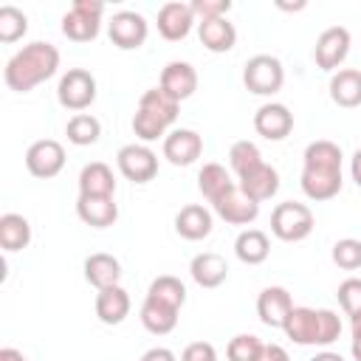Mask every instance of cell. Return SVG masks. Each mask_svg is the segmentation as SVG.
I'll return each instance as SVG.
<instances>
[{"instance_id":"obj_1","label":"cell","mask_w":361,"mask_h":361,"mask_svg":"<svg viewBox=\"0 0 361 361\" xmlns=\"http://www.w3.org/2000/svg\"><path fill=\"white\" fill-rule=\"evenodd\" d=\"M341 147L336 141L319 138L305 147L302 155V192L310 200H333L341 192Z\"/></svg>"},{"instance_id":"obj_2","label":"cell","mask_w":361,"mask_h":361,"mask_svg":"<svg viewBox=\"0 0 361 361\" xmlns=\"http://www.w3.org/2000/svg\"><path fill=\"white\" fill-rule=\"evenodd\" d=\"M59 68V51L56 45L45 42V39H34L28 45H23L3 68V79L8 85V90L14 93H28L37 85L48 82Z\"/></svg>"},{"instance_id":"obj_3","label":"cell","mask_w":361,"mask_h":361,"mask_svg":"<svg viewBox=\"0 0 361 361\" xmlns=\"http://www.w3.org/2000/svg\"><path fill=\"white\" fill-rule=\"evenodd\" d=\"M313 226H316V217L305 203L285 200V203H276L271 212V234L282 243H299L310 237Z\"/></svg>"},{"instance_id":"obj_4","label":"cell","mask_w":361,"mask_h":361,"mask_svg":"<svg viewBox=\"0 0 361 361\" xmlns=\"http://www.w3.org/2000/svg\"><path fill=\"white\" fill-rule=\"evenodd\" d=\"M104 3L99 0H73L71 11L62 14V34L73 42H90L102 31Z\"/></svg>"},{"instance_id":"obj_5","label":"cell","mask_w":361,"mask_h":361,"mask_svg":"<svg viewBox=\"0 0 361 361\" xmlns=\"http://www.w3.org/2000/svg\"><path fill=\"white\" fill-rule=\"evenodd\" d=\"M243 85L254 96H274L285 85V68L276 56L271 54H257L245 62L243 68Z\"/></svg>"},{"instance_id":"obj_6","label":"cell","mask_w":361,"mask_h":361,"mask_svg":"<svg viewBox=\"0 0 361 361\" xmlns=\"http://www.w3.org/2000/svg\"><path fill=\"white\" fill-rule=\"evenodd\" d=\"M56 102L65 110L82 113L96 102V76L85 68H68L56 85Z\"/></svg>"},{"instance_id":"obj_7","label":"cell","mask_w":361,"mask_h":361,"mask_svg":"<svg viewBox=\"0 0 361 361\" xmlns=\"http://www.w3.org/2000/svg\"><path fill=\"white\" fill-rule=\"evenodd\" d=\"M118 172L133 183H149L158 175V155L147 144H124L116 152Z\"/></svg>"},{"instance_id":"obj_8","label":"cell","mask_w":361,"mask_h":361,"mask_svg":"<svg viewBox=\"0 0 361 361\" xmlns=\"http://www.w3.org/2000/svg\"><path fill=\"white\" fill-rule=\"evenodd\" d=\"M147 34H149V23L144 20V14L138 11H116L113 20L107 23V37L116 48L121 51H135L147 42Z\"/></svg>"},{"instance_id":"obj_9","label":"cell","mask_w":361,"mask_h":361,"mask_svg":"<svg viewBox=\"0 0 361 361\" xmlns=\"http://www.w3.org/2000/svg\"><path fill=\"white\" fill-rule=\"evenodd\" d=\"M350 45H353V37L344 25H330L319 34L316 39V48H313V59L322 71H330L336 73L341 68V62L347 59L350 54Z\"/></svg>"},{"instance_id":"obj_10","label":"cell","mask_w":361,"mask_h":361,"mask_svg":"<svg viewBox=\"0 0 361 361\" xmlns=\"http://www.w3.org/2000/svg\"><path fill=\"white\" fill-rule=\"evenodd\" d=\"M65 166V147L56 138H39L25 149V169L34 178H56Z\"/></svg>"},{"instance_id":"obj_11","label":"cell","mask_w":361,"mask_h":361,"mask_svg":"<svg viewBox=\"0 0 361 361\" xmlns=\"http://www.w3.org/2000/svg\"><path fill=\"white\" fill-rule=\"evenodd\" d=\"M212 209H214L217 217L226 220L228 226H248V223H254L257 214H259V203L251 200L237 183H234L231 189H226L217 200H212Z\"/></svg>"},{"instance_id":"obj_12","label":"cell","mask_w":361,"mask_h":361,"mask_svg":"<svg viewBox=\"0 0 361 361\" xmlns=\"http://www.w3.org/2000/svg\"><path fill=\"white\" fill-rule=\"evenodd\" d=\"M197 17L192 11L189 3H180V0H172V3H164L158 8V34L169 42H178V39H186L189 31L195 28Z\"/></svg>"},{"instance_id":"obj_13","label":"cell","mask_w":361,"mask_h":361,"mask_svg":"<svg viewBox=\"0 0 361 361\" xmlns=\"http://www.w3.org/2000/svg\"><path fill=\"white\" fill-rule=\"evenodd\" d=\"M254 130L268 141H282L293 130V113L282 102H265L254 113Z\"/></svg>"},{"instance_id":"obj_14","label":"cell","mask_w":361,"mask_h":361,"mask_svg":"<svg viewBox=\"0 0 361 361\" xmlns=\"http://www.w3.org/2000/svg\"><path fill=\"white\" fill-rule=\"evenodd\" d=\"M200 152H203V138L189 127H178L164 138V158L172 166H189L200 158Z\"/></svg>"},{"instance_id":"obj_15","label":"cell","mask_w":361,"mask_h":361,"mask_svg":"<svg viewBox=\"0 0 361 361\" xmlns=\"http://www.w3.org/2000/svg\"><path fill=\"white\" fill-rule=\"evenodd\" d=\"M76 214L90 228H107L118 220V203L113 195H79Z\"/></svg>"},{"instance_id":"obj_16","label":"cell","mask_w":361,"mask_h":361,"mask_svg":"<svg viewBox=\"0 0 361 361\" xmlns=\"http://www.w3.org/2000/svg\"><path fill=\"white\" fill-rule=\"evenodd\" d=\"M293 310V299L288 293V288L282 285H271V288H262L259 296H257V316L265 327H279L285 324L288 313Z\"/></svg>"},{"instance_id":"obj_17","label":"cell","mask_w":361,"mask_h":361,"mask_svg":"<svg viewBox=\"0 0 361 361\" xmlns=\"http://www.w3.org/2000/svg\"><path fill=\"white\" fill-rule=\"evenodd\" d=\"M237 186L257 203H265L271 200L276 192H279V172L271 166V164H257L254 169H248L245 175L237 178Z\"/></svg>"},{"instance_id":"obj_18","label":"cell","mask_w":361,"mask_h":361,"mask_svg":"<svg viewBox=\"0 0 361 361\" xmlns=\"http://www.w3.org/2000/svg\"><path fill=\"white\" fill-rule=\"evenodd\" d=\"M282 330H285V336L293 344L319 347V310H313V307H296L293 305V310L288 313Z\"/></svg>"},{"instance_id":"obj_19","label":"cell","mask_w":361,"mask_h":361,"mask_svg":"<svg viewBox=\"0 0 361 361\" xmlns=\"http://www.w3.org/2000/svg\"><path fill=\"white\" fill-rule=\"evenodd\" d=\"M161 87H164L169 96H175L178 102L189 99V96L197 90V71H195V65L180 62V59L166 62L164 71H161Z\"/></svg>"},{"instance_id":"obj_20","label":"cell","mask_w":361,"mask_h":361,"mask_svg":"<svg viewBox=\"0 0 361 361\" xmlns=\"http://www.w3.org/2000/svg\"><path fill=\"white\" fill-rule=\"evenodd\" d=\"M178 307L161 302V299H152V296H144L141 302V310H138V319L144 324V330H149L152 336H166L175 330L178 324Z\"/></svg>"},{"instance_id":"obj_21","label":"cell","mask_w":361,"mask_h":361,"mask_svg":"<svg viewBox=\"0 0 361 361\" xmlns=\"http://www.w3.org/2000/svg\"><path fill=\"white\" fill-rule=\"evenodd\" d=\"M197 37L206 51L212 54H226L237 42V28L228 23V17H214V20H200L197 23Z\"/></svg>"},{"instance_id":"obj_22","label":"cell","mask_w":361,"mask_h":361,"mask_svg":"<svg viewBox=\"0 0 361 361\" xmlns=\"http://www.w3.org/2000/svg\"><path fill=\"white\" fill-rule=\"evenodd\" d=\"M189 274L200 288H220L228 279V262L214 251H203L192 257Z\"/></svg>"},{"instance_id":"obj_23","label":"cell","mask_w":361,"mask_h":361,"mask_svg":"<svg viewBox=\"0 0 361 361\" xmlns=\"http://www.w3.org/2000/svg\"><path fill=\"white\" fill-rule=\"evenodd\" d=\"M212 226H214L212 212H209L206 206H200V203H189V206H183V209L175 214V231H178L183 240H192V243L209 237V234H212Z\"/></svg>"},{"instance_id":"obj_24","label":"cell","mask_w":361,"mask_h":361,"mask_svg":"<svg viewBox=\"0 0 361 361\" xmlns=\"http://www.w3.org/2000/svg\"><path fill=\"white\" fill-rule=\"evenodd\" d=\"M96 316L102 324H121L130 316V293L121 285H110L96 293Z\"/></svg>"},{"instance_id":"obj_25","label":"cell","mask_w":361,"mask_h":361,"mask_svg":"<svg viewBox=\"0 0 361 361\" xmlns=\"http://www.w3.org/2000/svg\"><path fill=\"white\" fill-rule=\"evenodd\" d=\"M330 99L338 107H358L361 104V71L358 68H338L330 76Z\"/></svg>"},{"instance_id":"obj_26","label":"cell","mask_w":361,"mask_h":361,"mask_svg":"<svg viewBox=\"0 0 361 361\" xmlns=\"http://www.w3.org/2000/svg\"><path fill=\"white\" fill-rule=\"evenodd\" d=\"M85 279L96 288V290H104L110 285H118L121 279V262L113 257V254H104V251H96L85 259Z\"/></svg>"},{"instance_id":"obj_27","label":"cell","mask_w":361,"mask_h":361,"mask_svg":"<svg viewBox=\"0 0 361 361\" xmlns=\"http://www.w3.org/2000/svg\"><path fill=\"white\" fill-rule=\"evenodd\" d=\"M234 254H237V259L245 262V265H259V262H265L268 254H271V240H268V234L259 231V228H245V231H240L237 240H234Z\"/></svg>"},{"instance_id":"obj_28","label":"cell","mask_w":361,"mask_h":361,"mask_svg":"<svg viewBox=\"0 0 361 361\" xmlns=\"http://www.w3.org/2000/svg\"><path fill=\"white\" fill-rule=\"evenodd\" d=\"M79 195H116L113 169L104 161H90L79 172Z\"/></svg>"},{"instance_id":"obj_29","label":"cell","mask_w":361,"mask_h":361,"mask_svg":"<svg viewBox=\"0 0 361 361\" xmlns=\"http://www.w3.org/2000/svg\"><path fill=\"white\" fill-rule=\"evenodd\" d=\"M28 243H31V223L17 212L0 214V245H3V251H8V254L23 251V248H28Z\"/></svg>"},{"instance_id":"obj_30","label":"cell","mask_w":361,"mask_h":361,"mask_svg":"<svg viewBox=\"0 0 361 361\" xmlns=\"http://www.w3.org/2000/svg\"><path fill=\"white\" fill-rule=\"evenodd\" d=\"M138 110H147V113H152V116H158L166 127L178 118V110H180V102L175 99V96H169L161 85L158 87H149L141 99H138Z\"/></svg>"},{"instance_id":"obj_31","label":"cell","mask_w":361,"mask_h":361,"mask_svg":"<svg viewBox=\"0 0 361 361\" xmlns=\"http://www.w3.org/2000/svg\"><path fill=\"white\" fill-rule=\"evenodd\" d=\"M237 180H231V175H228V169L223 166V164H203V169L197 172V189H200V195L212 203V200H217L226 189H231Z\"/></svg>"},{"instance_id":"obj_32","label":"cell","mask_w":361,"mask_h":361,"mask_svg":"<svg viewBox=\"0 0 361 361\" xmlns=\"http://www.w3.org/2000/svg\"><path fill=\"white\" fill-rule=\"evenodd\" d=\"M65 135L76 147H90L102 135V121L96 116H90V113H73L68 118V124H65Z\"/></svg>"},{"instance_id":"obj_33","label":"cell","mask_w":361,"mask_h":361,"mask_svg":"<svg viewBox=\"0 0 361 361\" xmlns=\"http://www.w3.org/2000/svg\"><path fill=\"white\" fill-rule=\"evenodd\" d=\"M147 296L161 299V302H166V305H172V307L180 310L183 302H186V285H183L178 276H172V274H161V276H155V279L149 282Z\"/></svg>"},{"instance_id":"obj_34","label":"cell","mask_w":361,"mask_h":361,"mask_svg":"<svg viewBox=\"0 0 361 361\" xmlns=\"http://www.w3.org/2000/svg\"><path fill=\"white\" fill-rule=\"evenodd\" d=\"M228 164H231V169H234L237 178H240V175H245L248 169H254L257 164H262V152H259V147H257L254 141L243 138V141H234V144H231V149H228Z\"/></svg>"},{"instance_id":"obj_35","label":"cell","mask_w":361,"mask_h":361,"mask_svg":"<svg viewBox=\"0 0 361 361\" xmlns=\"http://www.w3.org/2000/svg\"><path fill=\"white\" fill-rule=\"evenodd\" d=\"M28 31V17L17 6H0V42H17Z\"/></svg>"},{"instance_id":"obj_36","label":"cell","mask_w":361,"mask_h":361,"mask_svg":"<svg viewBox=\"0 0 361 361\" xmlns=\"http://www.w3.org/2000/svg\"><path fill=\"white\" fill-rule=\"evenodd\" d=\"M262 350H265V341H259L254 333H240L228 341L226 355L228 361H259Z\"/></svg>"},{"instance_id":"obj_37","label":"cell","mask_w":361,"mask_h":361,"mask_svg":"<svg viewBox=\"0 0 361 361\" xmlns=\"http://www.w3.org/2000/svg\"><path fill=\"white\" fill-rule=\"evenodd\" d=\"M133 133H135L144 144H152V141H158V138H166V124H164L158 116L147 113V110H135V116H133Z\"/></svg>"},{"instance_id":"obj_38","label":"cell","mask_w":361,"mask_h":361,"mask_svg":"<svg viewBox=\"0 0 361 361\" xmlns=\"http://www.w3.org/2000/svg\"><path fill=\"white\" fill-rule=\"evenodd\" d=\"M333 262L344 271H355L361 268V240L355 237H344L333 245Z\"/></svg>"},{"instance_id":"obj_39","label":"cell","mask_w":361,"mask_h":361,"mask_svg":"<svg viewBox=\"0 0 361 361\" xmlns=\"http://www.w3.org/2000/svg\"><path fill=\"white\" fill-rule=\"evenodd\" d=\"M336 296H338V305H341V310H344L350 319L361 313V279H358V276H350V279H344V282L338 285Z\"/></svg>"},{"instance_id":"obj_40","label":"cell","mask_w":361,"mask_h":361,"mask_svg":"<svg viewBox=\"0 0 361 361\" xmlns=\"http://www.w3.org/2000/svg\"><path fill=\"white\" fill-rule=\"evenodd\" d=\"M341 336V319L330 307H319V347H330Z\"/></svg>"},{"instance_id":"obj_41","label":"cell","mask_w":361,"mask_h":361,"mask_svg":"<svg viewBox=\"0 0 361 361\" xmlns=\"http://www.w3.org/2000/svg\"><path fill=\"white\" fill-rule=\"evenodd\" d=\"M195 17L200 20H214V17H226L231 11V3L228 0H192L189 3Z\"/></svg>"},{"instance_id":"obj_42","label":"cell","mask_w":361,"mask_h":361,"mask_svg":"<svg viewBox=\"0 0 361 361\" xmlns=\"http://www.w3.org/2000/svg\"><path fill=\"white\" fill-rule=\"evenodd\" d=\"M180 361H217V350L209 341H192L183 347Z\"/></svg>"},{"instance_id":"obj_43","label":"cell","mask_w":361,"mask_h":361,"mask_svg":"<svg viewBox=\"0 0 361 361\" xmlns=\"http://www.w3.org/2000/svg\"><path fill=\"white\" fill-rule=\"evenodd\" d=\"M350 330H353V338H350V353L355 361H361V313L350 319Z\"/></svg>"},{"instance_id":"obj_44","label":"cell","mask_w":361,"mask_h":361,"mask_svg":"<svg viewBox=\"0 0 361 361\" xmlns=\"http://www.w3.org/2000/svg\"><path fill=\"white\" fill-rule=\"evenodd\" d=\"M138 361H178V355L169 347H149Z\"/></svg>"},{"instance_id":"obj_45","label":"cell","mask_w":361,"mask_h":361,"mask_svg":"<svg viewBox=\"0 0 361 361\" xmlns=\"http://www.w3.org/2000/svg\"><path fill=\"white\" fill-rule=\"evenodd\" d=\"M259 361H290V355H288V350L282 344H265Z\"/></svg>"},{"instance_id":"obj_46","label":"cell","mask_w":361,"mask_h":361,"mask_svg":"<svg viewBox=\"0 0 361 361\" xmlns=\"http://www.w3.org/2000/svg\"><path fill=\"white\" fill-rule=\"evenodd\" d=\"M350 175H353V180L361 186V147L353 152V161H350Z\"/></svg>"},{"instance_id":"obj_47","label":"cell","mask_w":361,"mask_h":361,"mask_svg":"<svg viewBox=\"0 0 361 361\" xmlns=\"http://www.w3.org/2000/svg\"><path fill=\"white\" fill-rule=\"evenodd\" d=\"M0 361H28L20 350H14V347H3L0 350Z\"/></svg>"},{"instance_id":"obj_48","label":"cell","mask_w":361,"mask_h":361,"mask_svg":"<svg viewBox=\"0 0 361 361\" xmlns=\"http://www.w3.org/2000/svg\"><path fill=\"white\" fill-rule=\"evenodd\" d=\"M310 361H344L338 353H333V350H322V353H316Z\"/></svg>"}]
</instances>
